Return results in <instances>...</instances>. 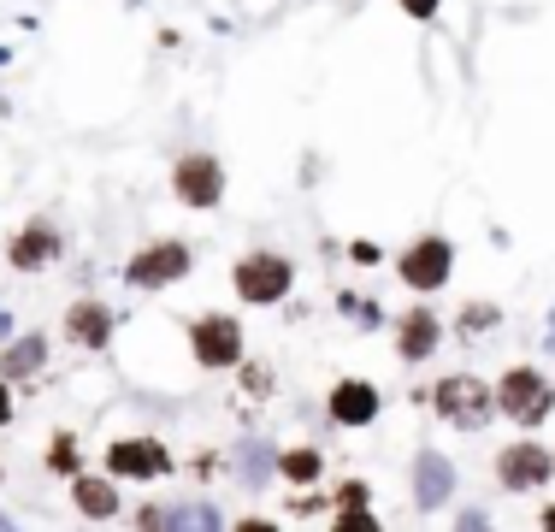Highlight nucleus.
Masks as SVG:
<instances>
[{
    "label": "nucleus",
    "mask_w": 555,
    "mask_h": 532,
    "mask_svg": "<svg viewBox=\"0 0 555 532\" xmlns=\"http://www.w3.org/2000/svg\"><path fill=\"white\" fill-rule=\"evenodd\" d=\"M54 467H65V473H71V467H77V450H71V444H65V438H60V444H54Z\"/></svg>",
    "instance_id": "obj_18"
},
{
    "label": "nucleus",
    "mask_w": 555,
    "mask_h": 532,
    "mask_svg": "<svg viewBox=\"0 0 555 532\" xmlns=\"http://www.w3.org/2000/svg\"><path fill=\"white\" fill-rule=\"evenodd\" d=\"M550 379L544 373H532V367H514L508 379H502V391H496V408L508 414V420H520V426H538L544 414H550Z\"/></svg>",
    "instance_id": "obj_1"
},
{
    "label": "nucleus",
    "mask_w": 555,
    "mask_h": 532,
    "mask_svg": "<svg viewBox=\"0 0 555 532\" xmlns=\"http://www.w3.org/2000/svg\"><path fill=\"white\" fill-rule=\"evenodd\" d=\"M331 414H337L343 426H367L372 414H378V391H372L367 379H343V385L331 391Z\"/></svg>",
    "instance_id": "obj_10"
},
{
    "label": "nucleus",
    "mask_w": 555,
    "mask_h": 532,
    "mask_svg": "<svg viewBox=\"0 0 555 532\" xmlns=\"http://www.w3.org/2000/svg\"><path fill=\"white\" fill-rule=\"evenodd\" d=\"M437 349V320L426 314V308H414L408 320H402V337H396V355L402 361H426Z\"/></svg>",
    "instance_id": "obj_11"
},
{
    "label": "nucleus",
    "mask_w": 555,
    "mask_h": 532,
    "mask_svg": "<svg viewBox=\"0 0 555 532\" xmlns=\"http://www.w3.org/2000/svg\"><path fill=\"white\" fill-rule=\"evenodd\" d=\"M278 473L296 479V485H308L313 473H319V450H290V456H278Z\"/></svg>",
    "instance_id": "obj_16"
},
{
    "label": "nucleus",
    "mask_w": 555,
    "mask_h": 532,
    "mask_svg": "<svg viewBox=\"0 0 555 532\" xmlns=\"http://www.w3.org/2000/svg\"><path fill=\"white\" fill-rule=\"evenodd\" d=\"M402 6H408L414 18H432V12H437V0H402Z\"/></svg>",
    "instance_id": "obj_19"
},
{
    "label": "nucleus",
    "mask_w": 555,
    "mask_h": 532,
    "mask_svg": "<svg viewBox=\"0 0 555 532\" xmlns=\"http://www.w3.org/2000/svg\"><path fill=\"white\" fill-rule=\"evenodd\" d=\"M65 332H71V343H83V349H101L107 332H113V320H107V308H101V302H77V308H71V320H65Z\"/></svg>",
    "instance_id": "obj_12"
},
{
    "label": "nucleus",
    "mask_w": 555,
    "mask_h": 532,
    "mask_svg": "<svg viewBox=\"0 0 555 532\" xmlns=\"http://www.w3.org/2000/svg\"><path fill=\"white\" fill-rule=\"evenodd\" d=\"M178 196L189 201V207H213L219 201V190H225V172H219V160H207V154H195V160H184L178 166Z\"/></svg>",
    "instance_id": "obj_8"
},
{
    "label": "nucleus",
    "mask_w": 555,
    "mask_h": 532,
    "mask_svg": "<svg viewBox=\"0 0 555 532\" xmlns=\"http://www.w3.org/2000/svg\"><path fill=\"white\" fill-rule=\"evenodd\" d=\"M60 255V237L48 231V225H30L18 243H12V266H24V272H36V266H48Z\"/></svg>",
    "instance_id": "obj_13"
},
{
    "label": "nucleus",
    "mask_w": 555,
    "mask_h": 532,
    "mask_svg": "<svg viewBox=\"0 0 555 532\" xmlns=\"http://www.w3.org/2000/svg\"><path fill=\"white\" fill-rule=\"evenodd\" d=\"M290 290V261L284 255H248L237 266V296L243 302H278Z\"/></svg>",
    "instance_id": "obj_4"
},
{
    "label": "nucleus",
    "mask_w": 555,
    "mask_h": 532,
    "mask_svg": "<svg viewBox=\"0 0 555 532\" xmlns=\"http://www.w3.org/2000/svg\"><path fill=\"white\" fill-rule=\"evenodd\" d=\"M437 408H443V420H449V426H467V432H473V426H485V420H491L496 397L473 379V373H455V379H443V385H437Z\"/></svg>",
    "instance_id": "obj_2"
},
{
    "label": "nucleus",
    "mask_w": 555,
    "mask_h": 532,
    "mask_svg": "<svg viewBox=\"0 0 555 532\" xmlns=\"http://www.w3.org/2000/svg\"><path fill=\"white\" fill-rule=\"evenodd\" d=\"M544 527H555V509H544Z\"/></svg>",
    "instance_id": "obj_21"
},
{
    "label": "nucleus",
    "mask_w": 555,
    "mask_h": 532,
    "mask_svg": "<svg viewBox=\"0 0 555 532\" xmlns=\"http://www.w3.org/2000/svg\"><path fill=\"white\" fill-rule=\"evenodd\" d=\"M414 485H420V503L432 509V503H443V497H449V467L437 462V456H420V473H414Z\"/></svg>",
    "instance_id": "obj_15"
},
{
    "label": "nucleus",
    "mask_w": 555,
    "mask_h": 532,
    "mask_svg": "<svg viewBox=\"0 0 555 532\" xmlns=\"http://www.w3.org/2000/svg\"><path fill=\"white\" fill-rule=\"evenodd\" d=\"M77 509H83V515H95V521H107V515L119 509V497H113V485H107V479H77Z\"/></svg>",
    "instance_id": "obj_14"
},
{
    "label": "nucleus",
    "mask_w": 555,
    "mask_h": 532,
    "mask_svg": "<svg viewBox=\"0 0 555 532\" xmlns=\"http://www.w3.org/2000/svg\"><path fill=\"white\" fill-rule=\"evenodd\" d=\"M189 343H195V361H201V367H237V361H243V332H237L231 314L201 320V326L189 332Z\"/></svg>",
    "instance_id": "obj_3"
},
{
    "label": "nucleus",
    "mask_w": 555,
    "mask_h": 532,
    "mask_svg": "<svg viewBox=\"0 0 555 532\" xmlns=\"http://www.w3.org/2000/svg\"><path fill=\"white\" fill-rule=\"evenodd\" d=\"M496 473H502V485H520V491H532V485H544L555 473V456L544 444H508L502 456H496Z\"/></svg>",
    "instance_id": "obj_5"
},
{
    "label": "nucleus",
    "mask_w": 555,
    "mask_h": 532,
    "mask_svg": "<svg viewBox=\"0 0 555 532\" xmlns=\"http://www.w3.org/2000/svg\"><path fill=\"white\" fill-rule=\"evenodd\" d=\"M402 278H408L414 290H437V284L449 278V243H443V237H420V243L402 255Z\"/></svg>",
    "instance_id": "obj_7"
},
{
    "label": "nucleus",
    "mask_w": 555,
    "mask_h": 532,
    "mask_svg": "<svg viewBox=\"0 0 555 532\" xmlns=\"http://www.w3.org/2000/svg\"><path fill=\"white\" fill-rule=\"evenodd\" d=\"M12 420V397H6V385H0V426Z\"/></svg>",
    "instance_id": "obj_20"
},
{
    "label": "nucleus",
    "mask_w": 555,
    "mask_h": 532,
    "mask_svg": "<svg viewBox=\"0 0 555 532\" xmlns=\"http://www.w3.org/2000/svg\"><path fill=\"white\" fill-rule=\"evenodd\" d=\"M107 462H113V473H124V479H154V473H166V450H160L154 438H124V444L107 450Z\"/></svg>",
    "instance_id": "obj_9"
},
{
    "label": "nucleus",
    "mask_w": 555,
    "mask_h": 532,
    "mask_svg": "<svg viewBox=\"0 0 555 532\" xmlns=\"http://www.w3.org/2000/svg\"><path fill=\"white\" fill-rule=\"evenodd\" d=\"M42 355H48V343H42V337H18V343H12V355H6V373H30Z\"/></svg>",
    "instance_id": "obj_17"
},
{
    "label": "nucleus",
    "mask_w": 555,
    "mask_h": 532,
    "mask_svg": "<svg viewBox=\"0 0 555 532\" xmlns=\"http://www.w3.org/2000/svg\"><path fill=\"white\" fill-rule=\"evenodd\" d=\"M184 272H189L184 243H154V249H142V255L130 261V284L154 290V284H172V278H184Z\"/></svg>",
    "instance_id": "obj_6"
}]
</instances>
